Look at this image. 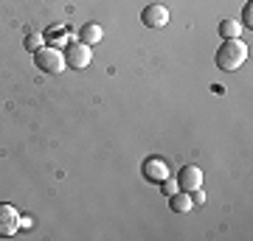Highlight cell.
<instances>
[{"label": "cell", "mask_w": 253, "mask_h": 241, "mask_svg": "<svg viewBox=\"0 0 253 241\" xmlns=\"http://www.w3.org/2000/svg\"><path fill=\"white\" fill-rule=\"evenodd\" d=\"M248 45L236 36V39H222V45H219L217 56H214V62H217L219 70H239L245 62H248Z\"/></svg>", "instance_id": "cell-1"}, {"label": "cell", "mask_w": 253, "mask_h": 241, "mask_svg": "<svg viewBox=\"0 0 253 241\" xmlns=\"http://www.w3.org/2000/svg\"><path fill=\"white\" fill-rule=\"evenodd\" d=\"M34 65L42 73H62L65 70V54L59 51V48L42 45L40 51H34Z\"/></svg>", "instance_id": "cell-2"}, {"label": "cell", "mask_w": 253, "mask_h": 241, "mask_svg": "<svg viewBox=\"0 0 253 241\" xmlns=\"http://www.w3.org/2000/svg\"><path fill=\"white\" fill-rule=\"evenodd\" d=\"M62 54H65V68H73V70H84L93 62V48L84 42H68Z\"/></svg>", "instance_id": "cell-3"}, {"label": "cell", "mask_w": 253, "mask_h": 241, "mask_svg": "<svg viewBox=\"0 0 253 241\" xmlns=\"http://www.w3.org/2000/svg\"><path fill=\"white\" fill-rule=\"evenodd\" d=\"M141 174H144L146 182L161 185L163 179L169 177V166H166V160H163V157L152 154V157H146V160H144V166H141Z\"/></svg>", "instance_id": "cell-4"}, {"label": "cell", "mask_w": 253, "mask_h": 241, "mask_svg": "<svg viewBox=\"0 0 253 241\" xmlns=\"http://www.w3.org/2000/svg\"><path fill=\"white\" fill-rule=\"evenodd\" d=\"M20 224H23V219H20V213L14 210V205L0 202V239H11V236L20 230Z\"/></svg>", "instance_id": "cell-5"}, {"label": "cell", "mask_w": 253, "mask_h": 241, "mask_svg": "<svg viewBox=\"0 0 253 241\" xmlns=\"http://www.w3.org/2000/svg\"><path fill=\"white\" fill-rule=\"evenodd\" d=\"M177 188L180 191H194V188H203V169L200 166H180V171H177Z\"/></svg>", "instance_id": "cell-6"}, {"label": "cell", "mask_w": 253, "mask_h": 241, "mask_svg": "<svg viewBox=\"0 0 253 241\" xmlns=\"http://www.w3.org/2000/svg\"><path fill=\"white\" fill-rule=\"evenodd\" d=\"M141 23L146 28H163L169 23V9L161 6V3H149L144 11H141Z\"/></svg>", "instance_id": "cell-7"}, {"label": "cell", "mask_w": 253, "mask_h": 241, "mask_svg": "<svg viewBox=\"0 0 253 241\" xmlns=\"http://www.w3.org/2000/svg\"><path fill=\"white\" fill-rule=\"evenodd\" d=\"M101 36H104V31H101L99 23H84V26L79 28V42L90 45V48L101 42Z\"/></svg>", "instance_id": "cell-8"}, {"label": "cell", "mask_w": 253, "mask_h": 241, "mask_svg": "<svg viewBox=\"0 0 253 241\" xmlns=\"http://www.w3.org/2000/svg\"><path fill=\"white\" fill-rule=\"evenodd\" d=\"M169 207H172L174 213H189L194 202H191V194L189 191H174L172 197H169Z\"/></svg>", "instance_id": "cell-9"}, {"label": "cell", "mask_w": 253, "mask_h": 241, "mask_svg": "<svg viewBox=\"0 0 253 241\" xmlns=\"http://www.w3.org/2000/svg\"><path fill=\"white\" fill-rule=\"evenodd\" d=\"M217 31H219V36H222V39H236V36L242 34V26H239V23H234V20H222Z\"/></svg>", "instance_id": "cell-10"}, {"label": "cell", "mask_w": 253, "mask_h": 241, "mask_svg": "<svg viewBox=\"0 0 253 241\" xmlns=\"http://www.w3.org/2000/svg\"><path fill=\"white\" fill-rule=\"evenodd\" d=\"M42 45H45V34H37V31L26 34V42H23V48H26V51H31V54H34V51H40Z\"/></svg>", "instance_id": "cell-11"}, {"label": "cell", "mask_w": 253, "mask_h": 241, "mask_svg": "<svg viewBox=\"0 0 253 241\" xmlns=\"http://www.w3.org/2000/svg\"><path fill=\"white\" fill-rule=\"evenodd\" d=\"M161 191L166 194V197H172L174 191H180V188H177V179H169V177H166V179L161 182Z\"/></svg>", "instance_id": "cell-12"}, {"label": "cell", "mask_w": 253, "mask_h": 241, "mask_svg": "<svg viewBox=\"0 0 253 241\" xmlns=\"http://www.w3.org/2000/svg\"><path fill=\"white\" fill-rule=\"evenodd\" d=\"M239 26H248V28L253 26V6H251V0H248V6L242 9V23H239Z\"/></svg>", "instance_id": "cell-13"}]
</instances>
